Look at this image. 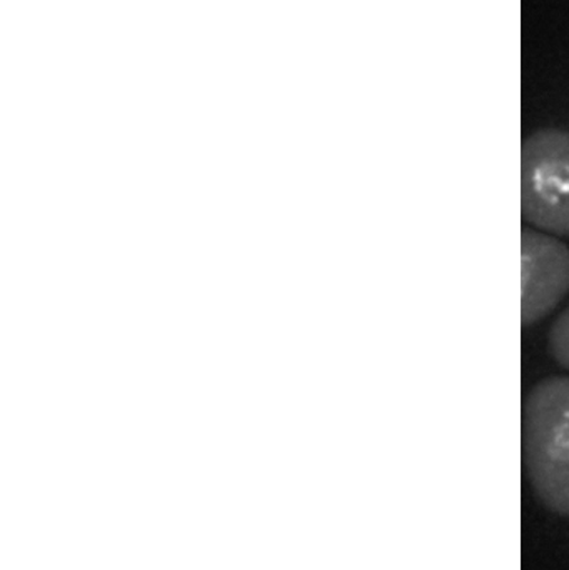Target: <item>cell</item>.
Returning <instances> with one entry per match:
<instances>
[{
    "label": "cell",
    "instance_id": "6da1fadb",
    "mask_svg": "<svg viewBox=\"0 0 569 570\" xmlns=\"http://www.w3.org/2000/svg\"><path fill=\"white\" fill-rule=\"evenodd\" d=\"M523 451L545 508L569 518V377H548L524 402Z\"/></svg>",
    "mask_w": 569,
    "mask_h": 570
},
{
    "label": "cell",
    "instance_id": "7a4b0ae2",
    "mask_svg": "<svg viewBox=\"0 0 569 570\" xmlns=\"http://www.w3.org/2000/svg\"><path fill=\"white\" fill-rule=\"evenodd\" d=\"M523 217L543 233L569 236V132L543 129L521 150Z\"/></svg>",
    "mask_w": 569,
    "mask_h": 570
},
{
    "label": "cell",
    "instance_id": "3957f363",
    "mask_svg": "<svg viewBox=\"0 0 569 570\" xmlns=\"http://www.w3.org/2000/svg\"><path fill=\"white\" fill-rule=\"evenodd\" d=\"M523 324L547 317L569 292V250L541 230H524L521 237Z\"/></svg>",
    "mask_w": 569,
    "mask_h": 570
},
{
    "label": "cell",
    "instance_id": "277c9868",
    "mask_svg": "<svg viewBox=\"0 0 569 570\" xmlns=\"http://www.w3.org/2000/svg\"><path fill=\"white\" fill-rule=\"evenodd\" d=\"M550 351L555 361L569 371V307L551 327Z\"/></svg>",
    "mask_w": 569,
    "mask_h": 570
}]
</instances>
